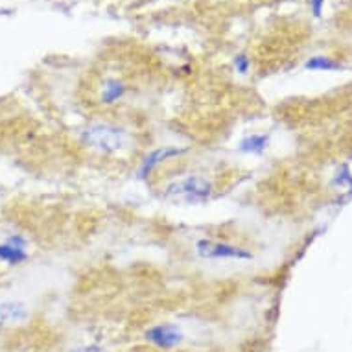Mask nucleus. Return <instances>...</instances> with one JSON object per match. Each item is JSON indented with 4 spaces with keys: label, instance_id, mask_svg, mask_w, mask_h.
I'll use <instances>...</instances> for the list:
<instances>
[{
    "label": "nucleus",
    "instance_id": "obj_1",
    "mask_svg": "<svg viewBox=\"0 0 352 352\" xmlns=\"http://www.w3.org/2000/svg\"><path fill=\"white\" fill-rule=\"evenodd\" d=\"M212 187L211 183L203 177H187L183 181L172 183L166 187L165 198L174 201V203H187V205H196V203H205L211 198Z\"/></svg>",
    "mask_w": 352,
    "mask_h": 352
},
{
    "label": "nucleus",
    "instance_id": "obj_2",
    "mask_svg": "<svg viewBox=\"0 0 352 352\" xmlns=\"http://www.w3.org/2000/svg\"><path fill=\"white\" fill-rule=\"evenodd\" d=\"M83 142L102 153H113L124 146V131L115 126H93L83 133Z\"/></svg>",
    "mask_w": 352,
    "mask_h": 352
},
{
    "label": "nucleus",
    "instance_id": "obj_3",
    "mask_svg": "<svg viewBox=\"0 0 352 352\" xmlns=\"http://www.w3.org/2000/svg\"><path fill=\"white\" fill-rule=\"evenodd\" d=\"M144 340L161 351H172L183 343V332L176 325H155L144 332Z\"/></svg>",
    "mask_w": 352,
    "mask_h": 352
},
{
    "label": "nucleus",
    "instance_id": "obj_4",
    "mask_svg": "<svg viewBox=\"0 0 352 352\" xmlns=\"http://www.w3.org/2000/svg\"><path fill=\"white\" fill-rule=\"evenodd\" d=\"M200 257L203 259H236V260H249L251 253L244 251L240 247L229 246V244H220V242L201 240L196 246Z\"/></svg>",
    "mask_w": 352,
    "mask_h": 352
},
{
    "label": "nucleus",
    "instance_id": "obj_5",
    "mask_svg": "<svg viewBox=\"0 0 352 352\" xmlns=\"http://www.w3.org/2000/svg\"><path fill=\"white\" fill-rule=\"evenodd\" d=\"M30 316L28 308L24 303L19 301H6L0 305V327H8V325H17L26 321Z\"/></svg>",
    "mask_w": 352,
    "mask_h": 352
},
{
    "label": "nucleus",
    "instance_id": "obj_6",
    "mask_svg": "<svg viewBox=\"0 0 352 352\" xmlns=\"http://www.w3.org/2000/svg\"><path fill=\"white\" fill-rule=\"evenodd\" d=\"M179 153L183 152L181 150H177V148H161V150H155V152L146 159V163L142 165L141 172H139V177H141V179H146L159 163H163V161L168 157H176V155H179Z\"/></svg>",
    "mask_w": 352,
    "mask_h": 352
},
{
    "label": "nucleus",
    "instance_id": "obj_7",
    "mask_svg": "<svg viewBox=\"0 0 352 352\" xmlns=\"http://www.w3.org/2000/svg\"><path fill=\"white\" fill-rule=\"evenodd\" d=\"M28 259V253L24 251L23 247H15L12 244H0V260L8 262L12 266L23 264L24 260Z\"/></svg>",
    "mask_w": 352,
    "mask_h": 352
},
{
    "label": "nucleus",
    "instance_id": "obj_8",
    "mask_svg": "<svg viewBox=\"0 0 352 352\" xmlns=\"http://www.w3.org/2000/svg\"><path fill=\"white\" fill-rule=\"evenodd\" d=\"M268 135H251L240 142V152L262 153L268 146Z\"/></svg>",
    "mask_w": 352,
    "mask_h": 352
},
{
    "label": "nucleus",
    "instance_id": "obj_9",
    "mask_svg": "<svg viewBox=\"0 0 352 352\" xmlns=\"http://www.w3.org/2000/svg\"><path fill=\"white\" fill-rule=\"evenodd\" d=\"M305 67L310 69V71H338V69H341L340 63H336L330 58H321V56L319 58H312Z\"/></svg>",
    "mask_w": 352,
    "mask_h": 352
},
{
    "label": "nucleus",
    "instance_id": "obj_10",
    "mask_svg": "<svg viewBox=\"0 0 352 352\" xmlns=\"http://www.w3.org/2000/svg\"><path fill=\"white\" fill-rule=\"evenodd\" d=\"M122 93H124L122 85L117 82H111L106 87V91H104V102H106V104H111V102L118 100V98L122 96Z\"/></svg>",
    "mask_w": 352,
    "mask_h": 352
},
{
    "label": "nucleus",
    "instance_id": "obj_11",
    "mask_svg": "<svg viewBox=\"0 0 352 352\" xmlns=\"http://www.w3.org/2000/svg\"><path fill=\"white\" fill-rule=\"evenodd\" d=\"M8 244H12V246H15V247H26V240H24L23 236H19V235H15V236H10V238H8Z\"/></svg>",
    "mask_w": 352,
    "mask_h": 352
},
{
    "label": "nucleus",
    "instance_id": "obj_12",
    "mask_svg": "<svg viewBox=\"0 0 352 352\" xmlns=\"http://www.w3.org/2000/svg\"><path fill=\"white\" fill-rule=\"evenodd\" d=\"M325 0H312V10H314V15L319 17L321 15V8H323Z\"/></svg>",
    "mask_w": 352,
    "mask_h": 352
},
{
    "label": "nucleus",
    "instance_id": "obj_13",
    "mask_svg": "<svg viewBox=\"0 0 352 352\" xmlns=\"http://www.w3.org/2000/svg\"><path fill=\"white\" fill-rule=\"evenodd\" d=\"M236 69H238L240 72L247 71V59L244 58V56H240V58L236 59Z\"/></svg>",
    "mask_w": 352,
    "mask_h": 352
},
{
    "label": "nucleus",
    "instance_id": "obj_14",
    "mask_svg": "<svg viewBox=\"0 0 352 352\" xmlns=\"http://www.w3.org/2000/svg\"><path fill=\"white\" fill-rule=\"evenodd\" d=\"M71 352H100V349L98 347H83V349H76V351Z\"/></svg>",
    "mask_w": 352,
    "mask_h": 352
}]
</instances>
